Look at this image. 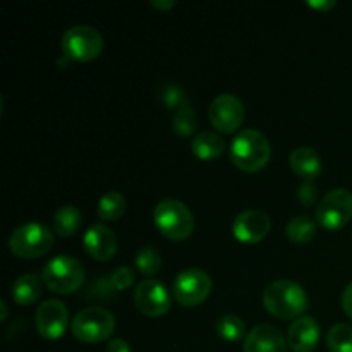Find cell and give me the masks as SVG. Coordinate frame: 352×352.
<instances>
[{"label":"cell","mask_w":352,"mask_h":352,"mask_svg":"<svg viewBox=\"0 0 352 352\" xmlns=\"http://www.w3.org/2000/svg\"><path fill=\"white\" fill-rule=\"evenodd\" d=\"M263 306L275 318H299L308 308V294L298 282L282 278V280L272 282L265 289Z\"/></svg>","instance_id":"1"},{"label":"cell","mask_w":352,"mask_h":352,"mask_svg":"<svg viewBox=\"0 0 352 352\" xmlns=\"http://www.w3.org/2000/svg\"><path fill=\"white\" fill-rule=\"evenodd\" d=\"M272 158L270 141L261 131L244 129L230 143V160L244 172H258Z\"/></svg>","instance_id":"2"},{"label":"cell","mask_w":352,"mask_h":352,"mask_svg":"<svg viewBox=\"0 0 352 352\" xmlns=\"http://www.w3.org/2000/svg\"><path fill=\"white\" fill-rule=\"evenodd\" d=\"M153 220L162 236L170 241H184L195 230L191 210L179 199H162L153 212Z\"/></svg>","instance_id":"3"},{"label":"cell","mask_w":352,"mask_h":352,"mask_svg":"<svg viewBox=\"0 0 352 352\" xmlns=\"http://www.w3.org/2000/svg\"><path fill=\"white\" fill-rule=\"evenodd\" d=\"M41 280L55 294H74L85 282V267L74 256H55L45 265Z\"/></svg>","instance_id":"4"},{"label":"cell","mask_w":352,"mask_h":352,"mask_svg":"<svg viewBox=\"0 0 352 352\" xmlns=\"http://www.w3.org/2000/svg\"><path fill=\"white\" fill-rule=\"evenodd\" d=\"M55 243L54 230L38 222H28L17 227L9 237L10 253L23 260H33L47 254Z\"/></svg>","instance_id":"5"},{"label":"cell","mask_w":352,"mask_h":352,"mask_svg":"<svg viewBox=\"0 0 352 352\" xmlns=\"http://www.w3.org/2000/svg\"><path fill=\"white\" fill-rule=\"evenodd\" d=\"M116 330V318L112 313L100 306L81 309L71 322V332L85 344H98L110 339Z\"/></svg>","instance_id":"6"},{"label":"cell","mask_w":352,"mask_h":352,"mask_svg":"<svg viewBox=\"0 0 352 352\" xmlns=\"http://www.w3.org/2000/svg\"><path fill=\"white\" fill-rule=\"evenodd\" d=\"M60 47L67 60L89 62L102 54L103 36L98 30L88 24H78L65 30Z\"/></svg>","instance_id":"7"},{"label":"cell","mask_w":352,"mask_h":352,"mask_svg":"<svg viewBox=\"0 0 352 352\" xmlns=\"http://www.w3.org/2000/svg\"><path fill=\"white\" fill-rule=\"evenodd\" d=\"M352 219V192L337 188L327 192L316 205V222L327 230H339Z\"/></svg>","instance_id":"8"},{"label":"cell","mask_w":352,"mask_h":352,"mask_svg":"<svg viewBox=\"0 0 352 352\" xmlns=\"http://www.w3.org/2000/svg\"><path fill=\"white\" fill-rule=\"evenodd\" d=\"M212 287L213 282L205 270L188 268L175 277L172 291L179 305L191 308V306H199L205 302L212 292Z\"/></svg>","instance_id":"9"},{"label":"cell","mask_w":352,"mask_h":352,"mask_svg":"<svg viewBox=\"0 0 352 352\" xmlns=\"http://www.w3.org/2000/svg\"><path fill=\"white\" fill-rule=\"evenodd\" d=\"M208 117L212 126L223 134H230L241 127L246 117V109L239 96L232 93H222L210 103Z\"/></svg>","instance_id":"10"},{"label":"cell","mask_w":352,"mask_h":352,"mask_svg":"<svg viewBox=\"0 0 352 352\" xmlns=\"http://www.w3.org/2000/svg\"><path fill=\"white\" fill-rule=\"evenodd\" d=\"M134 305L141 315L160 318L170 309V294L162 282L144 278L134 289Z\"/></svg>","instance_id":"11"},{"label":"cell","mask_w":352,"mask_h":352,"mask_svg":"<svg viewBox=\"0 0 352 352\" xmlns=\"http://www.w3.org/2000/svg\"><path fill=\"white\" fill-rule=\"evenodd\" d=\"M34 325L43 339H60L69 325V311L64 302L58 299H48V301L41 302L36 309Z\"/></svg>","instance_id":"12"},{"label":"cell","mask_w":352,"mask_h":352,"mask_svg":"<svg viewBox=\"0 0 352 352\" xmlns=\"http://www.w3.org/2000/svg\"><path fill=\"white\" fill-rule=\"evenodd\" d=\"M270 217L261 210H244L234 219L232 234L239 243L256 244L270 234Z\"/></svg>","instance_id":"13"},{"label":"cell","mask_w":352,"mask_h":352,"mask_svg":"<svg viewBox=\"0 0 352 352\" xmlns=\"http://www.w3.org/2000/svg\"><path fill=\"white\" fill-rule=\"evenodd\" d=\"M86 251L91 258L98 261H109L117 253V237L110 227L105 223H93L86 229L82 237Z\"/></svg>","instance_id":"14"},{"label":"cell","mask_w":352,"mask_h":352,"mask_svg":"<svg viewBox=\"0 0 352 352\" xmlns=\"http://www.w3.org/2000/svg\"><path fill=\"white\" fill-rule=\"evenodd\" d=\"M287 339L268 323L256 325L244 339V352H287Z\"/></svg>","instance_id":"15"},{"label":"cell","mask_w":352,"mask_h":352,"mask_svg":"<svg viewBox=\"0 0 352 352\" xmlns=\"http://www.w3.org/2000/svg\"><path fill=\"white\" fill-rule=\"evenodd\" d=\"M285 339L294 352H313L320 342V323L311 316H299L291 323Z\"/></svg>","instance_id":"16"},{"label":"cell","mask_w":352,"mask_h":352,"mask_svg":"<svg viewBox=\"0 0 352 352\" xmlns=\"http://www.w3.org/2000/svg\"><path fill=\"white\" fill-rule=\"evenodd\" d=\"M289 165L292 172L302 181H313L322 174V158L313 148L299 146L289 155Z\"/></svg>","instance_id":"17"},{"label":"cell","mask_w":352,"mask_h":352,"mask_svg":"<svg viewBox=\"0 0 352 352\" xmlns=\"http://www.w3.org/2000/svg\"><path fill=\"white\" fill-rule=\"evenodd\" d=\"M226 150V143L220 138V134L212 131H203L196 134L191 141V151L199 160H215Z\"/></svg>","instance_id":"18"},{"label":"cell","mask_w":352,"mask_h":352,"mask_svg":"<svg viewBox=\"0 0 352 352\" xmlns=\"http://www.w3.org/2000/svg\"><path fill=\"white\" fill-rule=\"evenodd\" d=\"M41 296V280L33 274L21 275L12 284V299L19 306H30Z\"/></svg>","instance_id":"19"},{"label":"cell","mask_w":352,"mask_h":352,"mask_svg":"<svg viewBox=\"0 0 352 352\" xmlns=\"http://www.w3.org/2000/svg\"><path fill=\"white\" fill-rule=\"evenodd\" d=\"M81 226V212L74 205H64L54 215V232L60 237H71Z\"/></svg>","instance_id":"20"},{"label":"cell","mask_w":352,"mask_h":352,"mask_svg":"<svg viewBox=\"0 0 352 352\" xmlns=\"http://www.w3.org/2000/svg\"><path fill=\"white\" fill-rule=\"evenodd\" d=\"M126 198L119 191H109L100 198L96 213L103 222H113L126 213Z\"/></svg>","instance_id":"21"},{"label":"cell","mask_w":352,"mask_h":352,"mask_svg":"<svg viewBox=\"0 0 352 352\" xmlns=\"http://www.w3.org/2000/svg\"><path fill=\"white\" fill-rule=\"evenodd\" d=\"M316 234V223L315 220L309 219L308 215H299L294 217L292 220H289V223L285 226V236L289 241L296 244H305L315 237Z\"/></svg>","instance_id":"22"},{"label":"cell","mask_w":352,"mask_h":352,"mask_svg":"<svg viewBox=\"0 0 352 352\" xmlns=\"http://www.w3.org/2000/svg\"><path fill=\"white\" fill-rule=\"evenodd\" d=\"M327 347L330 352H352V327L336 323L327 333Z\"/></svg>","instance_id":"23"},{"label":"cell","mask_w":352,"mask_h":352,"mask_svg":"<svg viewBox=\"0 0 352 352\" xmlns=\"http://www.w3.org/2000/svg\"><path fill=\"white\" fill-rule=\"evenodd\" d=\"M217 333L227 342H237L246 333V325L236 315H223L217 320Z\"/></svg>","instance_id":"24"},{"label":"cell","mask_w":352,"mask_h":352,"mask_svg":"<svg viewBox=\"0 0 352 352\" xmlns=\"http://www.w3.org/2000/svg\"><path fill=\"white\" fill-rule=\"evenodd\" d=\"M198 113L192 107H184V109L177 110L174 113V119H172V127H174V133L181 138H188L198 129Z\"/></svg>","instance_id":"25"},{"label":"cell","mask_w":352,"mask_h":352,"mask_svg":"<svg viewBox=\"0 0 352 352\" xmlns=\"http://www.w3.org/2000/svg\"><path fill=\"white\" fill-rule=\"evenodd\" d=\"M134 263H136L138 270L141 272L146 277H151V275L157 274L162 267V258L160 253H158L155 248L151 246H143L136 253V258H134Z\"/></svg>","instance_id":"26"},{"label":"cell","mask_w":352,"mask_h":352,"mask_svg":"<svg viewBox=\"0 0 352 352\" xmlns=\"http://www.w3.org/2000/svg\"><path fill=\"white\" fill-rule=\"evenodd\" d=\"M162 102L167 109L170 110H181L188 105V95H186L184 88L179 85H165L164 89H162Z\"/></svg>","instance_id":"27"},{"label":"cell","mask_w":352,"mask_h":352,"mask_svg":"<svg viewBox=\"0 0 352 352\" xmlns=\"http://www.w3.org/2000/svg\"><path fill=\"white\" fill-rule=\"evenodd\" d=\"M134 280H136V274H134L133 268L129 267H119L117 270H113L110 282H112V287L119 291H126V289L133 287Z\"/></svg>","instance_id":"28"},{"label":"cell","mask_w":352,"mask_h":352,"mask_svg":"<svg viewBox=\"0 0 352 352\" xmlns=\"http://www.w3.org/2000/svg\"><path fill=\"white\" fill-rule=\"evenodd\" d=\"M318 198V188L313 181H302L298 189V199L302 206H313Z\"/></svg>","instance_id":"29"},{"label":"cell","mask_w":352,"mask_h":352,"mask_svg":"<svg viewBox=\"0 0 352 352\" xmlns=\"http://www.w3.org/2000/svg\"><path fill=\"white\" fill-rule=\"evenodd\" d=\"M105 352H131V346L124 339H112L107 344Z\"/></svg>","instance_id":"30"},{"label":"cell","mask_w":352,"mask_h":352,"mask_svg":"<svg viewBox=\"0 0 352 352\" xmlns=\"http://www.w3.org/2000/svg\"><path fill=\"white\" fill-rule=\"evenodd\" d=\"M342 309L346 311L347 316L352 318V282L342 292Z\"/></svg>","instance_id":"31"},{"label":"cell","mask_w":352,"mask_h":352,"mask_svg":"<svg viewBox=\"0 0 352 352\" xmlns=\"http://www.w3.org/2000/svg\"><path fill=\"white\" fill-rule=\"evenodd\" d=\"M308 6L313 7V9H316V10H322V12H327V10L333 9V7L337 6V2L336 0H316V2L315 0H309Z\"/></svg>","instance_id":"32"},{"label":"cell","mask_w":352,"mask_h":352,"mask_svg":"<svg viewBox=\"0 0 352 352\" xmlns=\"http://www.w3.org/2000/svg\"><path fill=\"white\" fill-rule=\"evenodd\" d=\"M150 3L153 7H157V9H162V10H168L175 6L174 0H151Z\"/></svg>","instance_id":"33"},{"label":"cell","mask_w":352,"mask_h":352,"mask_svg":"<svg viewBox=\"0 0 352 352\" xmlns=\"http://www.w3.org/2000/svg\"><path fill=\"white\" fill-rule=\"evenodd\" d=\"M0 308H2V316H0V320H6L7 318V302L3 301H0Z\"/></svg>","instance_id":"34"}]
</instances>
